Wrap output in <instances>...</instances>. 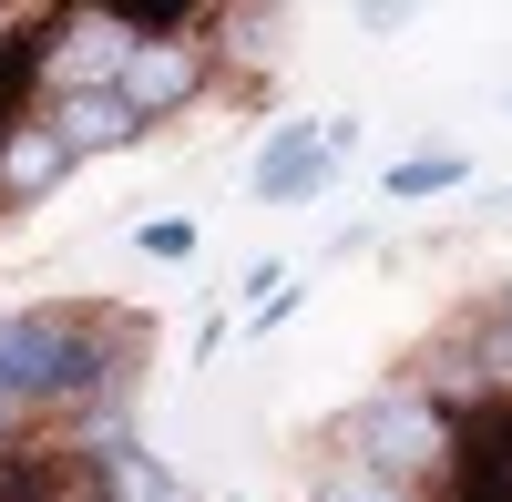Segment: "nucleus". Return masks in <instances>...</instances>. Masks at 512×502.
<instances>
[{
  "label": "nucleus",
  "mask_w": 512,
  "mask_h": 502,
  "mask_svg": "<svg viewBox=\"0 0 512 502\" xmlns=\"http://www.w3.org/2000/svg\"><path fill=\"white\" fill-rule=\"evenodd\" d=\"M134 390V349L113 359V328L82 308H21L0 318V400L11 410H52V400H93V390Z\"/></svg>",
  "instance_id": "1"
},
{
  "label": "nucleus",
  "mask_w": 512,
  "mask_h": 502,
  "mask_svg": "<svg viewBox=\"0 0 512 502\" xmlns=\"http://www.w3.org/2000/svg\"><path fill=\"white\" fill-rule=\"evenodd\" d=\"M338 451L349 462H369V472H390V482H431V472H451V451H461V421L420 390V380H390V390H369L349 421H338Z\"/></svg>",
  "instance_id": "2"
},
{
  "label": "nucleus",
  "mask_w": 512,
  "mask_h": 502,
  "mask_svg": "<svg viewBox=\"0 0 512 502\" xmlns=\"http://www.w3.org/2000/svg\"><path fill=\"white\" fill-rule=\"evenodd\" d=\"M134 62V21L123 11H52L41 21V82L52 93H113Z\"/></svg>",
  "instance_id": "3"
},
{
  "label": "nucleus",
  "mask_w": 512,
  "mask_h": 502,
  "mask_svg": "<svg viewBox=\"0 0 512 502\" xmlns=\"http://www.w3.org/2000/svg\"><path fill=\"white\" fill-rule=\"evenodd\" d=\"M123 113L134 123H164V113H185L205 93V21L195 31H164V41H134V62H123Z\"/></svg>",
  "instance_id": "4"
},
{
  "label": "nucleus",
  "mask_w": 512,
  "mask_h": 502,
  "mask_svg": "<svg viewBox=\"0 0 512 502\" xmlns=\"http://www.w3.org/2000/svg\"><path fill=\"white\" fill-rule=\"evenodd\" d=\"M338 154H349V113H338V123H277L267 154H256V195H267V205H308Z\"/></svg>",
  "instance_id": "5"
},
{
  "label": "nucleus",
  "mask_w": 512,
  "mask_h": 502,
  "mask_svg": "<svg viewBox=\"0 0 512 502\" xmlns=\"http://www.w3.org/2000/svg\"><path fill=\"white\" fill-rule=\"evenodd\" d=\"M62 175H72V154H62V134H52L41 113H11V123H0V205H41Z\"/></svg>",
  "instance_id": "6"
},
{
  "label": "nucleus",
  "mask_w": 512,
  "mask_h": 502,
  "mask_svg": "<svg viewBox=\"0 0 512 502\" xmlns=\"http://www.w3.org/2000/svg\"><path fill=\"white\" fill-rule=\"evenodd\" d=\"M41 123L62 134L72 164H82V154H113V144H134V134H144V123L123 113V93H52V113H41Z\"/></svg>",
  "instance_id": "7"
},
{
  "label": "nucleus",
  "mask_w": 512,
  "mask_h": 502,
  "mask_svg": "<svg viewBox=\"0 0 512 502\" xmlns=\"http://www.w3.org/2000/svg\"><path fill=\"white\" fill-rule=\"evenodd\" d=\"M93 472H103V502H195L175 472L154 462V451H134V441H113V451H93Z\"/></svg>",
  "instance_id": "8"
},
{
  "label": "nucleus",
  "mask_w": 512,
  "mask_h": 502,
  "mask_svg": "<svg viewBox=\"0 0 512 502\" xmlns=\"http://www.w3.org/2000/svg\"><path fill=\"white\" fill-rule=\"evenodd\" d=\"M308 502H420V492L390 482V472H369V462H349V451H328L318 482H308Z\"/></svg>",
  "instance_id": "9"
},
{
  "label": "nucleus",
  "mask_w": 512,
  "mask_h": 502,
  "mask_svg": "<svg viewBox=\"0 0 512 502\" xmlns=\"http://www.w3.org/2000/svg\"><path fill=\"white\" fill-rule=\"evenodd\" d=\"M441 185H461V154H410V164H390V195H441Z\"/></svg>",
  "instance_id": "10"
},
{
  "label": "nucleus",
  "mask_w": 512,
  "mask_h": 502,
  "mask_svg": "<svg viewBox=\"0 0 512 502\" xmlns=\"http://www.w3.org/2000/svg\"><path fill=\"white\" fill-rule=\"evenodd\" d=\"M216 31H246V41H236V52H246V62H267L287 21H277V11H216Z\"/></svg>",
  "instance_id": "11"
},
{
  "label": "nucleus",
  "mask_w": 512,
  "mask_h": 502,
  "mask_svg": "<svg viewBox=\"0 0 512 502\" xmlns=\"http://www.w3.org/2000/svg\"><path fill=\"white\" fill-rule=\"evenodd\" d=\"M482 328H492V339H512V277L492 287V308H482Z\"/></svg>",
  "instance_id": "12"
},
{
  "label": "nucleus",
  "mask_w": 512,
  "mask_h": 502,
  "mask_svg": "<svg viewBox=\"0 0 512 502\" xmlns=\"http://www.w3.org/2000/svg\"><path fill=\"white\" fill-rule=\"evenodd\" d=\"M11 421H21V410H11V400H0V441H11Z\"/></svg>",
  "instance_id": "13"
}]
</instances>
